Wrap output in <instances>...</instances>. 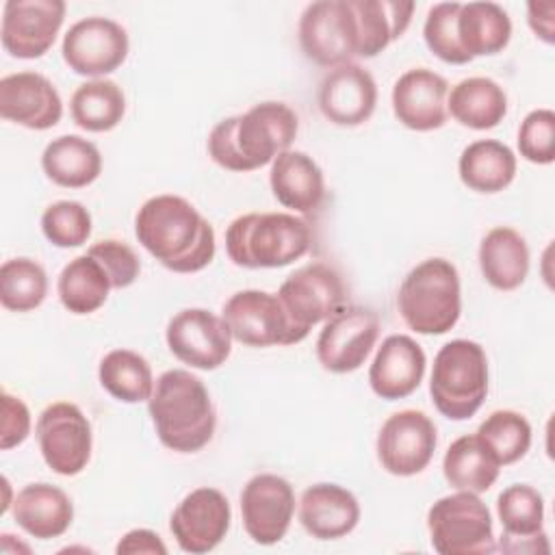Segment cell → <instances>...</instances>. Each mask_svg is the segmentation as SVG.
Here are the masks:
<instances>
[{
    "mask_svg": "<svg viewBox=\"0 0 555 555\" xmlns=\"http://www.w3.org/2000/svg\"><path fill=\"white\" fill-rule=\"evenodd\" d=\"M143 249L173 273H197L217 254L215 228L184 197L163 193L145 199L134 215Z\"/></svg>",
    "mask_w": 555,
    "mask_h": 555,
    "instance_id": "6da1fadb",
    "label": "cell"
},
{
    "mask_svg": "<svg viewBox=\"0 0 555 555\" xmlns=\"http://www.w3.org/2000/svg\"><path fill=\"white\" fill-rule=\"evenodd\" d=\"M299 132L297 113L275 100L254 104L243 115L221 119L208 134V156L228 171H254L291 150Z\"/></svg>",
    "mask_w": 555,
    "mask_h": 555,
    "instance_id": "7a4b0ae2",
    "label": "cell"
},
{
    "mask_svg": "<svg viewBox=\"0 0 555 555\" xmlns=\"http://www.w3.org/2000/svg\"><path fill=\"white\" fill-rule=\"evenodd\" d=\"M147 412L160 444L176 453L202 451L217 429L210 392L186 369H169L158 375L147 399Z\"/></svg>",
    "mask_w": 555,
    "mask_h": 555,
    "instance_id": "3957f363",
    "label": "cell"
},
{
    "mask_svg": "<svg viewBox=\"0 0 555 555\" xmlns=\"http://www.w3.org/2000/svg\"><path fill=\"white\" fill-rule=\"evenodd\" d=\"M312 230L295 212H245L225 230V254L243 269H280L304 258Z\"/></svg>",
    "mask_w": 555,
    "mask_h": 555,
    "instance_id": "277c9868",
    "label": "cell"
},
{
    "mask_svg": "<svg viewBox=\"0 0 555 555\" xmlns=\"http://www.w3.org/2000/svg\"><path fill=\"white\" fill-rule=\"evenodd\" d=\"M397 310L416 334L438 336L453 330L462 314V284L455 264L434 256L410 269L397 293Z\"/></svg>",
    "mask_w": 555,
    "mask_h": 555,
    "instance_id": "5b68a950",
    "label": "cell"
},
{
    "mask_svg": "<svg viewBox=\"0 0 555 555\" xmlns=\"http://www.w3.org/2000/svg\"><path fill=\"white\" fill-rule=\"evenodd\" d=\"M429 395L449 421H466L479 412L488 395V356L468 338L444 343L434 356Z\"/></svg>",
    "mask_w": 555,
    "mask_h": 555,
    "instance_id": "8992f818",
    "label": "cell"
},
{
    "mask_svg": "<svg viewBox=\"0 0 555 555\" xmlns=\"http://www.w3.org/2000/svg\"><path fill=\"white\" fill-rule=\"evenodd\" d=\"M431 548L440 555H486L496 551L488 505L475 492L440 496L427 512Z\"/></svg>",
    "mask_w": 555,
    "mask_h": 555,
    "instance_id": "52a82bcc",
    "label": "cell"
},
{
    "mask_svg": "<svg viewBox=\"0 0 555 555\" xmlns=\"http://www.w3.org/2000/svg\"><path fill=\"white\" fill-rule=\"evenodd\" d=\"M278 299L304 340L310 330L325 323L345 306V282L340 273L325 262H308L295 269L278 288Z\"/></svg>",
    "mask_w": 555,
    "mask_h": 555,
    "instance_id": "ba28073f",
    "label": "cell"
},
{
    "mask_svg": "<svg viewBox=\"0 0 555 555\" xmlns=\"http://www.w3.org/2000/svg\"><path fill=\"white\" fill-rule=\"evenodd\" d=\"M297 37L308 61L340 67L358 56V30L349 0L310 2L299 17Z\"/></svg>",
    "mask_w": 555,
    "mask_h": 555,
    "instance_id": "9c48e42d",
    "label": "cell"
},
{
    "mask_svg": "<svg viewBox=\"0 0 555 555\" xmlns=\"http://www.w3.org/2000/svg\"><path fill=\"white\" fill-rule=\"evenodd\" d=\"M43 462L56 475L74 477L91 460L93 431L85 412L72 401H54L41 410L35 425Z\"/></svg>",
    "mask_w": 555,
    "mask_h": 555,
    "instance_id": "30bf717a",
    "label": "cell"
},
{
    "mask_svg": "<svg viewBox=\"0 0 555 555\" xmlns=\"http://www.w3.org/2000/svg\"><path fill=\"white\" fill-rule=\"evenodd\" d=\"M130 52V39L126 28L102 15H91L74 22L63 35L61 54L65 65L78 74L104 78L124 65Z\"/></svg>",
    "mask_w": 555,
    "mask_h": 555,
    "instance_id": "8fae6325",
    "label": "cell"
},
{
    "mask_svg": "<svg viewBox=\"0 0 555 555\" xmlns=\"http://www.w3.org/2000/svg\"><path fill=\"white\" fill-rule=\"evenodd\" d=\"M436 444L438 434L434 421L421 410L405 408L382 423L375 451L386 473L395 477H412L429 466Z\"/></svg>",
    "mask_w": 555,
    "mask_h": 555,
    "instance_id": "7c38bea8",
    "label": "cell"
},
{
    "mask_svg": "<svg viewBox=\"0 0 555 555\" xmlns=\"http://www.w3.org/2000/svg\"><path fill=\"white\" fill-rule=\"evenodd\" d=\"M221 317L232 338L245 347L260 349V347L301 343L278 295L267 291H258V288L236 291L223 304Z\"/></svg>",
    "mask_w": 555,
    "mask_h": 555,
    "instance_id": "4fadbf2b",
    "label": "cell"
},
{
    "mask_svg": "<svg viewBox=\"0 0 555 555\" xmlns=\"http://www.w3.org/2000/svg\"><path fill=\"white\" fill-rule=\"evenodd\" d=\"M379 336V317L366 306H343L319 332L314 351L330 373H353L371 356Z\"/></svg>",
    "mask_w": 555,
    "mask_h": 555,
    "instance_id": "5bb4252c",
    "label": "cell"
},
{
    "mask_svg": "<svg viewBox=\"0 0 555 555\" xmlns=\"http://www.w3.org/2000/svg\"><path fill=\"white\" fill-rule=\"evenodd\" d=\"M165 340L182 364L215 371L230 358L234 338L223 317L206 308H184L169 319Z\"/></svg>",
    "mask_w": 555,
    "mask_h": 555,
    "instance_id": "9a60e30c",
    "label": "cell"
},
{
    "mask_svg": "<svg viewBox=\"0 0 555 555\" xmlns=\"http://www.w3.org/2000/svg\"><path fill=\"white\" fill-rule=\"evenodd\" d=\"M295 516V490L275 473H258L241 490V520L251 542L278 544Z\"/></svg>",
    "mask_w": 555,
    "mask_h": 555,
    "instance_id": "2e32d148",
    "label": "cell"
},
{
    "mask_svg": "<svg viewBox=\"0 0 555 555\" xmlns=\"http://www.w3.org/2000/svg\"><path fill=\"white\" fill-rule=\"evenodd\" d=\"M232 507L228 496L210 486L191 490L171 512L169 531L176 544L191 555L210 553L230 531Z\"/></svg>",
    "mask_w": 555,
    "mask_h": 555,
    "instance_id": "e0dca14e",
    "label": "cell"
},
{
    "mask_svg": "<svg viewBox=\"0 0 555 555\" xmlns=\"http://www.w3.org/2000/svg\"><path fill=\"white\" fill-rule=\"evenodd\" d=\"M63 0H7L2 7L0 39L15 59H39L56 41L65 20Z\"/></svg>",
    "mask_w": 555,
    "mask_h": 555,
    "instance_id": "ac0fdd59",
    "label": "cell"
},
{
    "mask_svg": "<svg viewBox=\"0 0 555 555\" xmlns=\"http://www.w3.org/2000/svg\"><path fill=\"white\" fill-rule=\"evenodd\" d=\"M317 100L330 124L356 128L366 124L375 113L377 85L369 69L358 63H345L323 76Z\"/></svg>",
    "mask_w": 555,
    "mask_h": 555,
    "instance_id": "d6986e66",
    "label": "cell"
},
{
    "mask_svg": "<svg viewBox=\"0 0 555 555\" xmlns=\"http://www.w3.org/2000/svg\"><path fill=\"white\" fill-rule=\"evenodd\" d=\"M449 82L429 67L403 72L390 93L395 117L410 130L431 132L447 124Z\"/></svg>",
    "mask_w": 555,
    "mask_h": 555,
    "instance_id": "ffe728a7",
    "label": "cell"
},
{
    "mask_svg": "<svg viewBox=\"0 0 555 555\" xmlns=\"http://www.w3.org/2000/svg\"><path fill=\"white\" fill-rule=\"evenodd\" d=\"M496 516L503 527L499 551L514 555L551 551L544 533V496L533 486H507L496 496Z\"/></svg>",
    "mask_w": 555,
    "mask_h": 555,
    "instance_id": "44dd1931",
    "label": "cell"
},
{
    "mask_svg": "<svg viewBox=\"0 0 555 555\" xmlns=\"http://www.w3.org/2000/svg\"><path fill=\"white\" fill-rule=\"evenodd\" d=\"M0 117L28 130H48L61 121L63 100L39 72L9 74L0 78Z\"/></svg>",
    "mask_w": 555,
    "mask_h": 555,
    "instance_id": "7402d4cb",
    "label": "cell"
},
{
    "mask_svg": "<svg viewBox=\"0 0 555 555\" xmlns=\"http://www.w3.org/2000/svg\"><path fill=\"white\" fill-rule=\"evenodd\" d=\"M427 356L408 334H390L382 340L369 366L371 390L384 401L410 397L423 382Z\"/></svg>",
    "mask_w": 555,
    "mask_h": 555,
    "instance_id": "603a6c76",
    "label": "cell"
},
{
    "mask_svg": "<svg viewBox=\"0 0 555 555\" xmlns=\"http://www.w3.org/2000/svg\"><path fill=\"white\" fill-rule=\"evenodd\" d=\"M297 516L304 531L314 540H338L358 527L360 503L345 486L321 481L301 492Z\"/></svg>",
    "mask_w": 555,
    "mask_h": 555,
    "instance_id": "cb8c5ba5",
    "label": "cell"
},
{
    "mask_svg": "<svg viewBox=\"0 0 555 555\" xmlns=\"http://www.w3.org/2000/svg\"><path fill=\"white\" fill-rule=\"evenodd\" d=\"M269 186L278 204L295 215L314 212L325 199L323 169L301 150H286L273 158Z\"/></svg>",
    "mask_w": 555,
    "mask_h": 555,
    "instance_id": "d4e9b609",
    "label": "cell"
},
{
    "mask_svg": "<svg viewBox=\"0 0 555 555\" xmlns=\"http://www.w3.org/2000/svg\"><path fill=\"white\" fill-rule=\"evenodd\" d=\"M11 512L17 527L37 540L61 538L74 522L69 494L46 481L24 486L11 503Z\"/></svg>",
    "mask_w": 555,
    "mask_h": 555,
    "instance_id": "484cf974",
    "label": "cell"
},
{
    "mask_svg": "<svg viewBox=\"0 0 555 555\" xmlns=\"http://www.w3.org/2000/svg\"><path fill=\"white\" fill-rule=\"evenodd\" d=\"M477 260L483 280L503 293L522 286L531 264L525 236L509 225H496L483 234Z\"/></svg>",
    "mask_w": 555,
    "mask_h": 555,
    "instance_id": "4316f807",
    "label": "cell"
},
{
    "mask_svg": "<svg viewBox=\"0 0 555 555\" xmlns=\"http://www.w3.org/2000/svg\"><path fill=\"white\" fill-rule=\"evenodd\" d=\"M349 4L358 30V56L364 59L377 56L399 39L416 9L410 0H349Z\"/></svg>",
    "mask_w": 555,
    "mask_h": 555,
    "instance_id": "83f0119b",
    "label": "cell"
},
{
    "mask_svg": "<svg viewBox=\"0 0 555 555\" xmlns=\"http://www.w3.org/2000/svg\"><path fill=\"white\" fill-rule=\"evenodd\" d=\"M41 169L50 182L63 189H85L102 173L98 145L80 134H61L41 152Z\"/></svg>",
    "mask_w": 555,
    "mask_h": 555,
    "instance_id": "f1b7e54d",
    "label": "cell"
},
{
    "mask_svg": "<svg viewBox=\"0 0 555 555\" xmlns=\"http://www.w3.org/2000/svg\"><path fill=\"white\" fill-rule=\"evenodd\" d=\"M516 154L496 139H477L468 143L457 160V173L464 186L475 193H501L516 178Z\"/></svg>",
    "mask_w": 555,
    "mask_h": 555,
    "instance_id": "f546056e",
    "label": "cell"
},
{
    "mask_svg": "<svg viewBox=\"0 0 555 555\" xmlns=\"http://www.w3.org/2000/svg\"><path fill=\"white\" fill-rule=\"evenodd\" d=\"M447 111L464 128L490 130L507 115V93L488 76H470L449 89Z\"/></svg>",
    "mask_w": 555,
    "mask_h": 555,
    "instance_id": "4dcf8cb0",
    "label": "cell"
},
{
    "mask_svg": "<svg viewBox=\"0 0 555 555\" xmlns=\"http://www.w3.org/2000/svg\"><path fill=\"white\" fill-rule=\"evenodd\" d=\"M457 39L470 56H492L507 48L512 20L496 2H462L457 13Z\"/></svg>",
    "mask_w": 555,
    "mask_h": 555,
    "instance_id": "1f68e13d",
    "label": "cell"
},
{
    "mask_svg": "<svg viewBox=\"0 0 555 555\" xmlns=\"http://www.w3.org/2000/svg\"><path fill=\"white\" fill-rule=\"evenodd\" d=\"M111 288L108 273L89 254L72 258L56 280L59 301L72 314H91L100 310L106 304Z\"/></svg>",
    "mask_w": 555,
    "mask_h": 555,
    "instance_id": "d6a6232c",
    "label": "cell"
},
{
    "mask_svg": "<svg viewBox=\"0 0 555 555\" xmlns=\"http://www.w3.org/2000/svg\"><path fill=\"white\" fill-rule=\"evenodd\" d=\"M501 466L481 444L475 434H464L455 438L442 457V475L447 483L455 490L466 492H488L499 479Z\"/></svg>",
    "mask_w": 555,
    "mask_h": 555,
    "instance_id": "836d02e7",
    "label": "cell"
},
{
    "mask_svg": "<svg viewBox=\"0 0 555 555\" xmlns=\"http://www.w3.org/2000/svg\"><path fill=\"white\" fill-rule=\"evenodd\" d=\"M69 113L78 128L87 132H108L126 115L124 89L111 78H93L76 87L69 100Z\"/></svg>",
    "mask_w": 555,
    "mask_h": 555,
    "instance_id": "e575fe53",
    "label": "cell"
},
{
    "mask_svg": "<svg viewBox=\"0 0 555 555\" xmlns=\"http://www.w3.org/2000/svg\"><path fill=\"white\" fill-rule=\"evenodd\" d=\"M100 386L121 403L147 401L154 392V375L150 362L132 349L108 351L98 366Z\"/></svg>",
    "mask_w": 555,
    "mask_h": 555,
    "instance_id": "d590c367",
    "label": "cell"
},
{
    "mask_svg": "<svg viewBox=\"0 0 555 555\" xmlns=\"http://www.w3.org/2000/svg\"><path fill=\"white\" fill-rule=\"evenodd\" d=\"M475 436L499 466L516 464L531 449V423L516 410H494L477 427Z\"/></svg>",
    "mask_w": 555,
    "mask_h": 555,
    "instance_id": "8d00e7d4",
    "label": "cell"
},
{
    "mask_svg": "<svg viewBox=\"0 0 555 555\" xmlns=\"http://www.w3.org/2000/svg\"><path fill=\"white\" fill-rule=\"evenodd\" d=\"M48 295V273L33 258H9L0 267V304L11 312H30Z\"/></svg>",
    "mask_w": 555,
    "mask_h": 555,
    "instance_id": "74e56055",
    "label": "cell"
},
{
    "mask_svg": "<svg viewBox=\"0 0 555 555\" xmlns=\"http://www.w3.org/2000/svg\"><path fill=\"white\" fill-rule=\"evenodd\" d=\"M91 212L74 199H59L41 215L43 236L61 249L85 245L91 236Z\"/></svg>",
    "mask_w": 555,
    "mask_h": 555,
    "instance_id": "f35d334b",
    "label": "cell"
},
{
    "mask_svg": "<svg viewBox=\"0 0 555 555\" xmlns=\"http://www.w3.org/2000/svg\"><path fill=\"white\" fill-rule=\"evenodd\" d=\"M462 2H436L429 7L423 24L425 46L434 56L451 65H466L470 56L457 39V13Z\"/></svg>",
    "mask_w": 555,
    "mask_h": 555,
    "instance_id": "ab89813d",
    "label": "cell"
},
{
    "mask_svg": "<svg viewBox=\"0 0 555 555\" xmlns=\"http://www.w3.org/2000/svg\"><path fill=\"white\" fill-rule=\"evenodd\" d=\"M518 152L533 165H551L555 160V113L535 108L525 115L518 126Z\"/></svg>",
    "mask_w": 555,
    "mask_h": 555,
    "instance_id": "60d3db41",
    "label": "cell"
},
{
    "mask_svg": "<svg viewBox=\"0 0 555 555\" xmlns=\"http://www.w3.org/2000/svg\"><path fill=\"white\" fill-rule=\"evenodd\" d=\"M87 254L93 256L104 267L113 288H128L130 284L137 282L141 273V260L137 251L124 241H117V238L98 241L87 249Z\"/></svg>",
    "mask_w": 555,
    "mask_h": 555,
    "instance_id": "b9f144b4",
    "label": "cell"
},
{
    "mask_svg": "<svg viewBox=\"0 0 555 555\" xmlns=\"http://www.w3.org/2000/svg\"><path fill=\"white\" fill-rule=\"evenodd\" d=\"M0 408H2V421H0V449L2 451H9L13 447H20L28 434H30V425H33V418H30V410L28 405L2 390V397H0Z\"/></svg>",
    "mask_w": 555,
    "mask_h": 555,
    "instance_id": "7bdbcfd3",
    "label": "cell"
},
{
    "mask_svg": "<svg viewBox=\"0 0 555 555\" xmlns=\"http://www.w3.org/2000/svg\"><path fill=\"white\" fill-rule=\"evenodd\" d=\"M115 553L119 555H134V553H150V555H165L167 546L160 540V535L152 529H130L124 533L115 546Z\"/></svg>",
    "mask_w": 555,
    "mask_h": 555,
    "instance_id": "ee69618b",
    "label": "cell"
},
{
    "mask_svg": "<svg viewBox=\"0 0 555 555\" xmlns=\"http://www.w3.org/2000/svg\"><path fill=\"white\" fill-rule=\"evenodd\" d=\"M527 24L538 39H542L544 43L551 46L555 41V2H551V0L529 2L527 4Z\"/></svg>",
    "mask_w": 555,
    "mask_h": 555,
    "instance_id": "f6af8a7d",
    "label": "cell"
}]
</instances>
